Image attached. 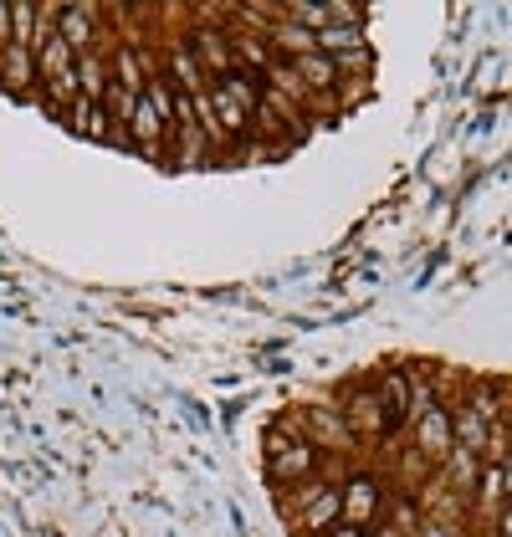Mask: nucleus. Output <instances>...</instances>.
Masks as SVG:
<instances>
[{"instance_id":"obj_14","label":"nucleus","mask_w":512,"mask_h":537,"mask_svg":"<svg viewBox=\"0 0 512 537\" xmlns=\"http://www.w3.org/2000/svg\"><path fill=\"white\" fill-rule=\"evenodd\" d=\"M328 537H369V532H364V527H349V522H338Z\"/></svg>"},{"instance_id":"obj_15","label":"nucleus","mask_w":512,"mask_h":537,"mask_svg":"<svg viewBox=\"0 0 512 537\" xmlns=\"http://www.w3.org/2000/svg\"><path fill=\"white\" fill-rule=\"evenodd\" d=\"M502 481H507V497H512V451L502 456Z\"/></svg>"},{"instance_id":"obj_9","label":"nucleus","mask_w":512,"mask_h":537,"mask_svg":"<svg viewBox=\"0 0 512 537\" xmlns=\"http://www.w3.org/2000/svg\"><path fill=\"white\" fill-rule=\"evenodd\" d=\"M344 420L354 435H379L384 440V410H379V394L374 389H359L349 405H344Z\"/></svg>"},{"instance_id":"obj_7","label":"nucleus","mask_w":512,"mask_h":537,"mask_svg":"<svg viewBox=\"0 0 512 537\" xmlns=\"http://www.w3.org/2000/svg\"><path fill=\"white\" fill-rule=\"evenodd\" d=\"M0 87H6V93H16V98L36 87V52H31V47L11 41V52L0 57Z\"/></svg>"},{"instance_id":"obj_5","label":"nucleus","mask_w":512,"mask_h":537,"mask_svg":"<svg viewBox=\"0 0 512 537\" xmlns=\"http://www.w3.org/2000/svg\"><path fill=\"white\" fill-rule=\"evenodd\" d=\"M313 466H318V445H313V440H292L287 451L267 456V476H272V481H282V486L308 481V476H313Z\"/></svg>"},{"instance_id":"obj_13","label":"nucleus","mask_w":512,"mask_h":537,"mask_svg":"<svg viewBox=\"0 0 512 537\" xmlns=\"http://www.w3.org/2000/svg\"><path fill=\"white\" fill-rule=\"evenodd\" d=\"M497 537H512V497H507L502 512H497Z\"/></svg>"},{"instance_id":"obj_2","label":"nucleus","mask_w":512,"mask_h":537,"mask_svg":"<svg viewBox=\"0 0 512 537\" xmlns=\"http://www.w3.org/2000/svg\"><path fill=\"white\" fill-rule=\"evenodd\" d=\"M57 31H62V41L77 57L93 52V47H108V11H98V6H62Z\"/></svg>"},{"instance_id":"obj_10","label":"nucleus","mask_w":512,"mask_h":537,"mask_svg":"<svg viewBox=\"0 0 512 537\" xmlns=\"http://www.w3.org/2000/svg\"><path fill=\"white\" fill-rule=\"evenodd\" d=\"M292 72L308 82V93H338V82H344V77H338V62H333V57H323V52L297 57V62H292Z\"/></svg>"},{"instance_id":"obj_11","label":"nucleus","mask_w":512,"mask_h":537,"mask_svg":"<svg viewBox=\"0 0 512 537\" xmlns=\"http://www.w3.org/2000/svg\"><path fill=\"white\" fill-rule=\"evenodd\" d=\"M502 502H507L502 461H482V481H477V491H472V507H477L482 517H497V512H502Z\"/></svg>"},{"instance_id":"obj_12","label":"nucleus","mask_w":512,"mask_h":537,"mask_svg":"<svg viewBox=\"0 0 512 537\" xmlns=\"http://www.w3.org/2000/svg\"><path fill=\"white\" fill-rule=\"evenodd\" d=\"M364 26H323L318 31V52L323 57H349V52H364Z\"/></svg>"},{"instance_id":"obj_6","label":"nucleus","mask_w":512,"mask_h":537,"mask_svg":"<svg viewBox=\"0 0 512 537\" xmlns=\"http://www.w3.org/2000/svg\"><path fill=\"white\" fill-rule=\"evenodd\" d=\"M338 522H344V486H328L318 502H308L303 512H297V527H303V532H323V537Z\"/></svg>"},{"instance_id":"obj_4","label":"nucleus","mask_w":512,"mask_h":537,"mask_svg":"<svg viewBox=\"0 0 512 537\" xmlns=\"http://www.w3.org/2000/svg\"><path fill=\"white\" fill-rule=\"evenodd\" d=\"M108 87H113V47L82 52V57H77V98L93 103V108H103Z\"/></svg>"},{"instance_id":"obj_1","label":"nucleus","mask_w":512,"mask_h":537,"mask_svg":"<svg viewBox=\"0 0 512 537\" xmlns=\"http://www.w3.org/2000/svg\"><path fill=\"white\" fill-rule=\"evenodd\" d=\"M410 435H415V456L425 466H446V456L456 451V430H451V405H446V399H441L431 415H420L410 425Z\"/></svg>"},{"instance_id":"obj_8","label":"nucleus","mask_w":512,"mask_h":537,"mask_svg":"<svg viewBox=\"0 0 512 537\" xmlns=\"http://www.w3.org/2000/svg\"><path fill=\"white\" fill-rule=\"evenodd\" d=\"M451 430H456V451H472V456H482V451H487L492 425H487L472 405H451Z\"/></svg>"},{"instance_id":"obj_3","label":"nucleus","mask_w":512,"mask_h":537,"mask_svg":"<svg viewBox=\"0 0 512 537\" xmlns=\"http://www.w3.org/2000/svg\"><path fill=\"white\" fill-rule=\"evenodd\" d=\"M379 512H384V486H379L374 476H364V471L349 476V481H344V522L369 532V527L379 522Z\"/></svg>"}]
</instances>
